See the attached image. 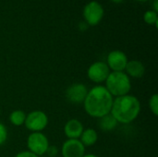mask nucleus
<instances>
[{"label": "nucleus", "instance_id": "9d476101", "mask_svg": "<svg viewBox=\"0 0 158 157\" xmlns=\"http://www.w3.org/2000/svg\"><path fill=\"white\" fill-rule=\"evenodd\" d=\"M85 155V147L80 140L68 139L62 145L63 157H82Z\"/></svg>", "mask_w": 158, "mask_h": 157}, {"label": "nucleus", "instance_id": "2eb2a0df", "mask_svg": "<svg viewBox=\"0 0 158 157\" xmlns=\"http://www.w3.org/2000/svg\"><path fill=\"white\" fill-rule=\"evenodd\" d=\"M25 119H26L25 112L22 111V110H19V109L12 111L10 113V115H9V121H10V123L12 125L16 126V127H19V126L24 125Z\"/></svg>", "mask_w": 158, "mask_h": 157}, {"label": "nucleus", "instance_id": "423d86ee", "mask_svg": "<svg viewBox=\"0 0 158 157\" xmlns=\"http://www.w3.org/2000/svg\"><path fill=\"white\" fill-rule=\"evenodd\" d=\"M83 17L89 26L97 25L104 17V8L97 1H91L83 8Z\"/></svg>", "mask_w": 158, "mask_h": 157}, {"label": "nucleus", "instance_id": "f8f14e48", "mask_svg": "<svg viewBox=\"0 0 158 157\" xmlns=\"http://www.w3.org/2000/svg\"><path fill=\"white\" fill-rule=\"evenodd\" d=\"M124 72L131 78L140 79L143 77L145 73V67L144 65L139 60H130L127 63Z\"/></svg>", "mask_w": 158, "mask_h": 157}, {"label": "nucleus", "instance_id": "20e7f679", "mask_svg": "<svg viewBox=\"0 0 158 157\" xmlns=\"http://www.w3.org/2000/svg\"><path fill=\"white\" fill-rule=\"evenodd\" d=\"M24 125L31 132H42L48 125V117L44 111L33 110L26 115Z\"/></svg>", "mask_w": 158, "mask_h": 157}, {"label": "nucleus", "instance_id": "4be33fe9", "mask_svg": "<svg viewBox=\"0 0 158 157\" xmlns=\"http://www.w3.org/2000/svg\"><path fill=\"white\" fill-rule=\"evenodd\" d=\"M154 11L157 13L158 11V0L154 1Z\"/></svg>", "mask_w": 158, "mask_h": 157}, {"label": "nucleus", "instance_id": "0eeeda50", "mask_svg": "<svg viewBox=\"0 0 158 157\" xmlns=\"http://www.w3.org/2000/svg\"><path fill=\"white\" fill-rule=\"evenodd\" d=\"M110 69L106 62L96 61L93 63L87 69V76L90 81L96 84L105 82L110 74Z\"/></svg>", "mask_w": 158, "mask_h": 157}, {"label": "nucleus", "instance_id": "6ab92c4d", "mask_svg": "<svg viewBox=\"0 0 158 157\" xmlns=\"http://www.w3.org/2000/svg\"><path fill=\"white\" fill-rule=\"evenodd\" d=\"M15 157H40L34 154H32L31 152L30 151H22V152H19L18 153Z\"/></svg>", "mask_w": 158, "mask_h": 157}, {"label": "nucleus", "instance_id": "7ed1b4c3", "mask_svg": "<svg viewBox=\"0 0 158 157\" xmlns=\"http://www.w3.org/2000/svg\"><path fill=\"white\" fill-rule=\"evenodd\" d=\"M105 82V87L115 98L129 94L131 89V79L124 71L110 72Z\"/></svg>", "mask_w": 158, "mask_h": 157}, {"label": "nucleus", "instance_id": "412c9836", "mask_svg": "<svg viewBox=\"0 0 158 157\" xmlns=\"http://www.w3.org/2000/svg\"><path fill=\"white\" fill-rule=\"evenodd\" d=\"M88 26H89V25H88L86 22H84V21H82V22H81V23H80V29H81V31H85V30H87Z\"/></svg>", "mask_w": 158, "mask_h": 157}, {"label": "nucleus", "instance_id": "6e6552de", "mask_svg": "<svg viewBox=\"0 0 158 157\" xmlns=\"http://www.w3.org/2000/svg\"><path fill=\"white\" fill-rule=\"evenodd\" d=\"M88 93V88L86 85L76 82L69 85L66 91V98L68 102L73 105H80L83 104L86 95Z\"/></svg>", "mask_w": 158, "mask_h": 157}, {"label": "nucleus", "instance_id": "9b49d317", "mask_svg": "<svg viewBox=\"0 0 158 157\" xmlns=\"http://www.w3.org/2000/svg\"><path fill=\"white\" fill-rule=\"evenodd\" d=\"M83 130L82 123L76 118L69 119L64 126V133L69 140H79Z\"/></svg>", "mask_w": 158, "mask_h": 157}, {"label": "nucleus", "instance_id": "dca6fc26", "mask_svg": "<svg viewBox=\"0 0 158 157\" xmlns=\"http://www.w3.org/2000/svg\"><path fill=\"white\" fill-rule=\"evenodd\" d=\"M143 19L147 24L153 25L155 24L156 27L158 26V16L157 13L154 10H148L143 15Z\"/></svg>", "mask_w": 158, "mask_h": 157}, {"label": "nucleus", "instance_id": "4468645a", "mask_svg": "<svg viewBox=\"0 0 158 157\" xmlns=\"http://www.w3.org/2000/svg\"><path fill=\"white\" fill-rule=\"evenodd\" d=\"M118 122L117 120L114 118V117L111 114H107L100 118H98V126L100 128V130H102L103 131H112L113 130H115L118 126Z\"/></svg>", "mask_w": 158, "mask_h": 157}, {"label": "nucleus", "instance_id": "aec40b11", "mask_svg": "<svg viewBox=\"0 0 158 157\" xmlns=\"http://www.w3.org/2000/svg\"><path fill=\"white\" fill-rule=\"evenodd\" d=\"M57 153H58V150H57V148H56V146H50V145H49V147H48V149H47V152H46V154H47L49 156L56 157L57 155Z\"/></svg>", "mask_w": 158, "mask_h": 157}, {"label": "nucleus", "instance_id": "1a4fd4ad", "mask_svg": "<svg viewBox=\"0 0 158 157\" xmlns=\"http://www.w3.org/2000/svg\"><path fill=\"white\" fill-rule=\"evenodd\" d=\"M128 61V57L124 52L120 50H114L107 55L106 63L110 70L118 72L125 70Z\"/></svg>", "mask_w": 158, "mask_h": 157}, {"label": "nucleus", "instance_id": "f257e3e1", "mask_svg": "<svg viewBox=\"0 0 158 157\" xmlns=\"http://www.w3.org/2000/svg\"><path fill=\"white\" fill-rule=\"evenodd\" d=\"M114 97L103 85H96L91 90L83 102L85 112L92 118H100L110 114Z\"/></svg>", "mask_w": 158, "mask_h": 157}, {"label": "nucleus", "instance_id": "5701e85b", "mask_svg": "<svg viewBox=\"0 0 158 157\" xmlns=\"http://www.w3.org/2000/svg\"><path fill=\"white\" fill-rule=\"evenodd\" d=\"M82 157H98L95 155H93V154H89V155H84Z\"/></svg>", "mask_w": 158, "mask_h": 157}, {"label": "nucleus", "instance_id": "b1692460", "mask_svg": "<svg viewBox=\"0 0 158 157\" xmlns=\"http://www.w3.org/2000/svg\"><path fill=\"white\" fill-rule=\"evenodd\" d=\"M112 2H114V3H120V2H122L123 0H111Z\"/></svg>", "mask_w": 158, "mask_h": 157}, {"label": "nucleus", "instance_id": "393cba45", "mask_svg": "<svg viewBox=\"0 0 158 157\" xmlns=\"http://www.w3.org/2000/svg\"><path fill=\"white\" fill-rule=\"evenodd\" d=\"M137 1H147V0H137Z\"/></svg>", "mask_w": 158, "mask_h": 157}, {"label": "nucleus", "instance_id": "f03ea898", "mask_svg": "<svg viewBox=\"0 0 158 157\" xmlns=\"http://www.w3.org/2000/svg\"><path fill=\"white\" fill-rule=\"evenodd\" d=\"M141 112V103L139 99L131 94L114 98L110 114L118 123L130 124L133 122Z\"/></svg>", "mask_w": 158, "mask_h": 157}, {"label": "nucleus", "instance_id": "f3484780", "mask_svg": "<svg viewBox=\"0 0 158 157\" xmlns=\"http://www.w3.org/2000/svg\"><path fill=\"white\" fill-rule=\"evenodd\" d=\"M149 108L156 117L158 116V94L156 93L151 96L149 100Z\"/></svg>", "mask_w": 158, "mask_h": 157}, {"label": "nucleus", "instance_id": "ddd939ff", "mask_svg": "<svg viewBox=\"0 0 158 157\" xmlns=\"http://www.w3.org/2000/svg\"><path fill=\"white\" fill-rule=\"evenodd\" d=\"M97 141H98V133L95 130L91 128L83 130L80 137V142L84 145V147L93 146L97 143Z\"/></svg>", "mask_w": 158, "mask_h": 157}, {"label": "nucleus", "instance_id": "a211bd4d", "mask_svg": "<svg viewBox=\"0 0 158 157\" xmlns=\"http://www.w3.org/2000/svg\"><path fill=\"white\" fill-rule=\"evenodd\" d=\"M6 139H7V130L4 124L0 123V146L6 143Z\"/></svg>", "mask_w": 158, "mask_h": 157}, {"label": "nucleus", "instance_id": "39448f33", "mask_svg": "<svg viewBox=\"0 0 158 157\" xmlns=\"http://www.w3.org/2000/svg\"><path fill=\"white\" fill-rule=\"evenodd\" d=\"M28 151L32 154L42 156L46 154L49 147V142L47 137L42 132H31L27 139Z\"/></svg>", "mask_w": 158, "mask_h": 157}]
</instances>
